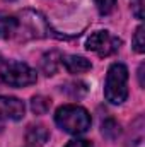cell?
<instances>
[{"instance_id":"9a60e30c","label":"cell","mask_w":145,"mask_h":147,"mask_svg":"<svg viewBox=\"0 0 145 147\" xmlns=\"http://www.w3.org/2000/svg\"><path fill=\"white\" fill-rule=\"evenodd\" d=\"M96 5H97V10L103 16H108V14L113 12V9L116 5V0H96Z\"/></svg>"},{"instance_id":"6da1fadb","label":"cell","mask_w":145,"mask_h":147,"mask_svg":"<svg viewBox=\"0 0 145 147\" xmlns=\"http://www.w3.org/2000/svg\"><path fill=\"white\" fill-rule=\"evenodd\" d=\"M55 121L62 130L72 135L85 134L91 128V115L87 113L85 108L75 105H67L58 108L55 113Z\"/></svg>"},{"instance_id":"8992f818","label":"cell","mask_w":145,"mask_h":147,"mask_svg":"<svg viewBox=\"0 0 145 147\" xmlns=\"http://www.w3.org/2000/svg\"><path fill=\"white\" fill-rule=\"evenodd\" d=\"M26 106L17 98L0 96V121L3 120H21L24 116Z\"/></svg>"},{"instance_id":"5b68a950","label":"cell","mask_w":145,"mask_h":147,"mask_svg":"<svg viewBox=\"0 0 145 147\" xmlns=\"http://www.w3.org/2000/svg\"><path fill=\"white\" fill-rule=\"evenodd\" d=\"M87 50L94 51L99 57H109L113 53H116L119 50L121 39H118L116 36H113L109 31H96L87 38Z\"/></svg>"},{"instance_id":"7a4b0ae2","label":"cell","mask_w":145,"mask_h":147,"mask_svg":"<svg viewBox=\"0 0 145 147\" xmlns=\"http://www.w3.org/2000/svg\"><path fill=\"white\" fill-rule=\"evenodd\" d=\"M128 69L123 63H113L106 75L104 96L109 103L121 105L128 98Z\"/></svg>"},{"instance_id":"4fadbf2b","label":"cell","mask_w":145,"mask_h":147,"mask_svg":"<svg viewBox=\"0 0 145 147\" xmlns=\"http://www.w3.org/2000/svg\"><path fill=\"white\" fill-rule=\"evenodd\" d=\"M62 91H65L72 98H82L87 92V86L84 82H68L62 87Z\"/></svg>"},{"instance_id":"52a82bcc","label":"cell","mask_w":145,"mask_h":147,"mask_svg":"<svg viewBox=\"0 0 145 147\" xmlns=\"http://www.w3.org/2000/svg\"><path fill=\"white\" fill-rule=\"evenodd\" d=\"M60 62L63 63V67L70 74H84L91 70V67H92L87 58L79 57V55H65V57H62Z\"/></svg>"},{"instance_id":"277c9868","label":"cell","mask_w":145,"mask_h":147,"mask_svg":"<svg viewBox=\"0 0 145 147\" xmlns=\"http://www.w3.org/2000/svg\"><path fill=\"white\" fill-rule=\"evenodd\" d=\"M0 79L12 86V87H24V86H31L34 84L38 79L36 70L31 69L28 63H22V62H10L7 63L2 72H0Z\"/></svg>"},{"instance_id":"9c48e42d","label":"cell","mask_w":145,"mask_h":147,"mask_svg":"<svg viewBox=\"0 0 145 147\" xmlns=\"http://www.w3.org/2000/svg\"><path fill=\"white\" fill-rule=\"evenodd\" d=\"M48 139H50V132L43 125H33V127H29V130L26 134V140L31 146H43V144H46Z\"/></svg>"},{"instance_id":"d6986e66","label":"cell","mask_w":145,"mask_h":147,"mask_svg":"<svg viewBox=\"0 0 145 147\" xmlns=\"http://www.w3.org/2000/svg\"><path fill=\"white\" fill-rule=\"evenodd\" d=\"M7 2H12V0H7Z\"/></svg>"},{"instance_id":"30bf717a","label":"cell","mask_w":145,"mask_h":147,"mask_svg":"<svg viewBox=\"0 0 145 147\" xmlns=\"http://www.w3.org/2000/svg\"><path fill=\"white\" fill-rule=\"evenodd\" d=\"M60 60H62V55H60L58 51H50V53H46V55L43 57V60H41V69H43V72L46 74V75H53V74L56 72V67H58Z\"/></svg>"},{"instance_id":"ac0fdd59","label":"cell","mask_w":145,"mask_h":147,"mask_svg":"<svg viewBox=\"0 0 145 147\" xmlns=\"http://www.w3.org/2000/svg\"><path fill=\"white\" fill-rule=\"evenodd\" d=\"M138 82H140L142 87L145 86V82H144V65H140V69H138Z\"/></svg>"},{"instance_id":"2e32d148","label":"cell","mask_w":145,"mask_h":147,"mask_svg":"<svg viewBox=\"0 0 145 147\" xmlns=\"http://www.w3.org/2000/svg\"><path fill=\"white\" fill-rule=\"evenodd\" d=\"M65 147H94V146H92V142H89V140L75 139V140H72V142H68Z\"/></svg>"},{"instance_id":"ffe728a7","label":"cell","mask_w":145,"mask_h":147,"mask_svg":"<svg viewBox=\"0 0 145 147\" xmlns=\"http://www.w3.org/2000/svg\"><path fill=\"white\" fill-rule=\"evenodd\" d=\"M0 58H2V57H0Z\"/></svg>"},{"instance_id":"7c38bea8","label":"cell","mask_w":145,"mask_h":147,"mask_svg":"<svg viewBox=\"0 0 145 147\" xmlns=\"http://www.w3.org/2000/svg\"><path fill=\"white\" fill-rule=\"evenodd\" d=\"M51 106V99L44 98V96H34L31 99V110L34 115H44Z\"/></svg>"},{"instance_id":"8fae6325","label":"cell","mask_w":145,"mask_h":147,"mask_svg":"<svg viewBox=\"0 0 145 147\" xmlns=\"http://www.w3.org/2000/svg\"><path fill=\"white\" fill-rule=\"evenodd\" d=\"M101 132H103V135H104L106 139L114 140V139H118V137H119L121 128H119V123H118L116 120L108 118L106 121H103V125H101Z\"/></svg>"},{"instance_id":"3957f363","label":"cell","mask_w":145,"mask_h":147,"mask_svg":"<svg viewBox=\"0 0 145 147\" xmlns=\"http://www.w3.org/2000/svg\"><path fill=\"white\" fill-rule=\"evenodd\" d=\"M48 34V22L46 19L34 10H24L17 19V31L15 36L19 39H34L44 38Z\"/></svg>"},{"instance_id":"5bb4252c","label":"cell","mask_w":145,"mask_h":147,"mask_svg":"<svg viewBox=\"0 0 145 147\" xmlns=\"http://www.w3.org/2000/svg\"><path fill=\"white\" fill-rule=\"evenodd\" d=\"M144 26H138L133 36V48L137 53H144L145 51V39H144Z\"/></svg>"},{"instance_id":"e0dca14e","label":"cell","mask_w":145,"mask_h":147,"mask_svg":"<svg viewBox=\"0 0 145 147\" xmlns=\"http://www.w3.org/2000/svg\"><path fill=\"white\" fill-rule=\"evenodd\" d=\"M142 5H144V0H135V2H133V10H135V16H137L138 19L144 17V14H142Z\"/></svg>"},{"instance_id":"ba28073f","label":"cell","mask_w":145,"mask_h":147,"mask_svg":"<svg viewBox=\"0 0 145 147\" xmlns=\"http://www.w3.org/2000/svg\"><path fill=\"white\" fill-rule=\"evenodd\" d=\"M17 31V19L7 12H0V38L9 39L15 36Z\"/></svg>"}]
</instances>
